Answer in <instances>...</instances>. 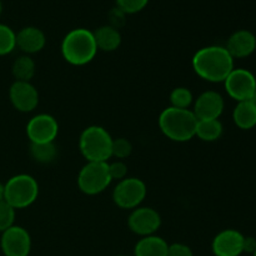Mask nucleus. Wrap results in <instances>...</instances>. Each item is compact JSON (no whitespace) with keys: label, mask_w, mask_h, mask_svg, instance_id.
<instances>
[{"label":"nucleus","mask_w":256,"mask_h":256,"mask_svg":"<svg viewBox=\"0 0 256 256\" xmlns=\"http://www.w3.org/2000/svg\"><path fill=\"white\" fill-rule=\"evenodd\" d=\"M38 195V182L28 174L15 175L4 184V200L15 210L24 209L34 204Z\"/></svg>","instance_id":"39448f33"},{"label":"nucleus","mask_w":256,"mask_h":256,"mask_svg":"<svg viewBox=\"0 0 256 256\" xmlns=\"http://www.w3.org/2000/svg\"><path fill=\"white\" fill-rule=\"evenodd\" d=\"M222 132H224V128H222V124L219 119L198 120L195 136H198L202 142H212L220 139Z\"/></svg>","instance_id":"aec40b11"},{"label":"nucleus","mask_w":256,"mask_h":256,"mask_svg":"<svg viewBox=\"0 0 256 256\" xmlns=\"http://www.w3.org/2000/svg\"><path fill=\"white\" fill-rule=\"evenodd\" d=\"M4 200V184L0 182V202Z\"/></svg>","instance_id":"2f4dec72"},{"label":"nucleus","mask_w":256,"mask_h":256,"mask_svg":"<svg viewBox=\"0 0 256 256\" xmlns=\"http://www.w3.org/2000/svg\"><path fill=\"white\" fill-rule=\"evenodd\" d=\"M168 256H194V254L188 245L182 244V242H175V244L169 245Z\"/></svg>","instance_id":"c756f323"},{"label":"nucleus","mask_w":256,"mask_h":256,"mask_svg":"<svg viewBox=\"0 0 256 256\" xmlns=\"http://www.w3.org/2000/svg\"><path fill=\"white\" fill-rule=\"evenodd\" d=\"M45 34L35 26L22 28L16 34V48H19L25 55L39 52L45 46Z\"/></svg>","instance_id":"dca6fc26"},{"label":"nucleus","mask_w":256,"mask_h":256,"mask_svg":"<svg viewBox=\"0 0 256 256\" xmlns=\"http://www.w3.org/2000/svg\"><path fill=\"white\" fill-rule=\"evenodd\" d=\"M0 248L5 256H29L32 238L24 228L14 225L2 232Z\"/></svg>","instance_id":"1a4fd4ad"},{"label":"nucleus","mask_w":256,"mask_h":256,"mask_svg":"<svg viewBox=\"0 0 256 256\" xmlns=\"http://www.w3.org/2000/svg\"><path fill=\"white\" fill-rule=\"evenodd\" d=\"M112 138L106 129L98 125L86 128L79 139V148L88 162H108L112 158Z\"/></svg>","instance_id":"20e7f679"},{"label":"nucleus","mask_w":256,"mask_h":256,"mask_svg":"<svg viewBox=\"0 0 256 256\" xmlns=\"http://www.w3.org/2000/svg\"><path fill=\"white\" fill-rule=\"evenodd\" d=\"M256 250V239L252 236H244V244H242V252L248 254H254Z\"/></svg>","instance_id":"7c9ffc66"},{"label":"nucleus","mask_w":256,"mask_h":256,"mask_svg":"<svg viewBox=\"0 0 256 256\" xmlns=\"http://www.w3.org/2000/svg\"><path fill=\"white\" fill-rule=\"evenodd\" d=\"M125 20H126V14H125L122 10H120L119 8H114V9L110 10L109 12V22L110 26L115 28V29L119 30V28H122L125 24Z\"/></svg>","instance_id":"c85d7f7f"},{"label":"nucleus","mask_w":256,"mask_h":256,"mask_svg":"<svg viewBox=\"0 0 256 256\" xmlns=\"http://www.w3.org/2000/svg\"><path fill=\"white\" fill-rule=\"evenodd\" d=\"M146 192V185L142 180L138 178H125L118 182L112 192V200L122 209L134 210L144 202Z\"/></svg>","instance_id":"0eeeda50"},{"label":"nucleus","mask_w":256,"mask_h":256,"mask_svg":"<svg viewBox=\"0 0 256 256\" xmlns=\"http://www.w3.org/2000/svg\"><path fill=\"white\" fill-rule=\"evenodd\" d=\"M225 48L232 58H246L255 52L256 38L249 30H238L230 35Z\"/></svg>","instance_id":"2eb2a0df"},{"label":"nucleus","mask_w":256,"mask_h":256,"mask_svg":"<svg viewBox=\"0 0 256 256\" xmlns=\"http://www.w3.org/2000/svg\"><path fill=\"white\" fill-rule=\"evenodd\" d=\"M252 256H256V250L254 252V254H252Z\"/></svg>","instance_id":"f704fd0d"},{"label":"nucleus","mask_w":256,"mask_h":256,"mask_svg":"<svg viewBox=\"0 0 256 256\" xmlns=\"http://www.w3.org/2000/svg\"><path fill=\"white\" fill-rule=\"evenodd\" d=\"M12 106L22 112H30L39 104V92L29 82H14L9 89Z\"/></svg>","instance_id":"f8f14e48"},{"label":"nucleus","mask_w":256,"mask_h":256,"mask_svg":"<svg viewBox=\"0 0 256 256\" xmlns=\"http://www.w3.org/2000/svg\"><path fill=\"white\" fill-rule=\"evenodd\" d=\"M2 0H0V15H2Z\"/></svg>","instance_id":"72a5a7b5"},{"label":"nucleus","mask_w":256,"mask_h":256,"mask_svg":"<svg viewBox=\"0 0 256 256\" xmlns=\"http://www.w3.org/2000/svg\"><path fill=\"white\" fill-rule=\"evenodd\" d=\"M94 34L95 42H96L98 50H102V52H114L122 44V35L120 32L115 28L110 26L109 24L100 26L96 32H92Z\"/></svg>","instance_id":"a211bd4d"},{"label":"nucleus","mask_w":256,"mask_h":256,"mask_svg":"<svg viewBox=\"0 0 256 256\" xmlns=\"http://www.w3.org/2000/svg\"><path fill=\"white\" fill-rule=\"evenodd\" d=\"M250 102H252V105H254V108L256 109V92H254V95L252 96V99H250Z\"/></svg>","instance_id":"473e14b6"},{"label":"nucleus","mask_w":256,"mask_h":256,"mask_svg":"<svg viewBox=\"0 0 256 256\" xmlns=\"http://www.w3.org/2000/svg\"><path fill=\"white\" fill-rule=\"evenodd\" d=\"M225 90L238 102L252 99L256 92V79L246 69H234L224 82Z\"/></svg>","instance_id":"6e6552de"},{"label":"nucleus","mask_w":256,"mask_h":256,"mask_svg":"<svg viewBox=\"0 0 256 256\" xmlns=\"http://www.w3.org/2000/svg\"><path fill=\"white\" fill-rule=\"evenodd\" d=\"M192 102H194V96H192V90L188 89V88H175L170 92V104H172V108H176V109H189Z\"/></svg>","instance_id":"5701e85b"},{"label":"nucleus","mask_w":256,"mask_h":256,"mask_svg":"<svg viewBox=\"0 0 256 256\" xmlns=\"http://www.w3.org/2000/svg\"><path fill=\"white\" fill-rule=\"evenodd\" d=\"M149 0H116V6L125 14H135L144 9Z\"/></svg>","instance_id":"bb28decb"},{"label":"nucleus","mask_w":256,"mask_h":256,"mask_svg":"<svg viewBox=\"0 0 256 256\" xmlns=\"http://www.w3.org/2000/svg\"><path fill=\"white\" fill-rule=\"evenodd\" d=\"M108 169H109V174L112 180H124L128 175V166L122 160H115V162L108 164Z\"/></svg>","instance_id":"cd10ccee"},{"label":"nucleus","mask_w":256,"mask_h":256,"mask_svg":"<svg viewBox=\"0 0 256 256\" xmlns=\"http://www.w3.org/2000/svg\"><path fill=\"white\" fill-rule=\"evenodd\" d=\"M98 52L94 34L88 29H74L68 32L62 42V58L69 64L82 65L89 64Z\"/></svg>","instance_id":"7ed1b4c3"},{"label":"nucleus","mask_w":256,"mask_h":256,"mask_svg":"<svg viewBox=\"0 0 256 256\" xmlns=\"http://www.w3.org/2000/svg\"><path fill=\"white\" fill-rule=\"evenodd\" d=\"M244 235L234 229H226L220 232L214 238L212 244L215 256H240L242 254Z\"/></svg>","instance_id":"4468645a"},{"label":"nucleus","mask_w":256,"mask_h":256,"mask_svg":"<svg viewBox=\"0 0 256 256\" xmlns=\"http://www.w3.org/2000/svg\"><path fill=\"white\" fill-rule=\"evenodd\" d=\"M232 119H234L235 125L242 130H249L256 125V109L254 105L246 102H240L235 106L234 112H232Z\"/></svg>","instance_id":"6ab92c4d"},{"label":"nucleus","mask_w":256,"mask_h":256,"mask_svg":"<svg viewBox=\"0 0 256 256\" xmlns=\"http://www.w3.org/2000/svg\"><path fill=\"white\" fill-rule=\"evenodd\" d=\"M118 256H128V255H118Z\"/></svg>","instance_id":"c9c22d12"},{"label":"nucleus","mask_w":256,"mask_h":256,"mask_svg":"<svg viewBox=\"0 0 256 256\" xmlns=\"http://www.w3.org/2000/svg\"><path fill=\"white\" fill-rule=\"evenodd\" d=\"M15 82H29L35 75V62L30 55H22L16 58L12 66Z\"/></svg>","instance_id":"412c9836"},{"label":"nucleus","mask_w":256,"mask_h":256,"mask_svg":"<svg viewBox=\"0 0 256 256\" xmlns=\"http://www.w3.org/2000/svg\"><path fill=\"white\" fill-rule=\"evenodd\" d=\"M108 162H88L78 175V186L84 194L98 195L112 184Z\"/></svg>","instance_id":"423d86ee"},{"label":"nucleus","mask_w":256,"mask_h":256,"mask_svg":"<svg viewBox=\"0 0 256 256\" xmlns=\"http://www.w3.org/2000/svg\"><path fill=\"white\" fill-rule=\"evenodd\" d=\"M128 225L134 234L139 236H150L154 235L162 226V218L160 214L152 208H136L132 212Z\"/></svg>","instance_id":"9d476101"},{"label":"nucleus","mask_w":256,"mask_h":256,"mask_svg":"<svg viewBox=\"0 0 256 256\" xmlns=\"http://www.w3.org/2000/svg\"><path fill=\"white\" fill-rule=\"evenodd\" d=\"M30 155L36 162L50 164L56 159V145L55 142H30Z\"/></svg>","instance_id":"4be33fe9"},{"label":"nucleus","mask_w":256,"mask_h":256,"mask_svg":"<svg viewBox=\"0 0 256 256\" xmlns=\"http://www.w3.org/2000/svg\"><path fill=\"white\" fill-rule=\"evenodd\" d=\"M132 145L125 138H119V139H112V156L116 158V160H124L132 154Z\"/></svg>","instance_id":"393cba45"},{"label":"nucleus","mask_w":256,"mask_h":256,"mask_svg":"<svg viewBox=\"0 0 256 256\" xmlns=\"http://www.w3.org/2000/svg\"><path fill=\"white\" fill-rule=\"evenodd\" d=\"M192 64L194 72L202 79L210 82H224L234 70V58L225 46L212 45L198 50Z\"/></svg>","instance_id":"f257e3e1"},{"label":"nucleus","mask_w":256,"mask_h":256,"mask_svg":"<svg viewBox=\"0 0 256 256\" xmlns=\"http://www.w3.org/2000/svg\"><path fill=\"white\" fill-rule=\"evenodd\" d=\"M58 132L59 124L49 114L35 115L26 125V135L30 142H54Z\"/></svg>","instance_id":"9b49d317"},{"label":"nucleus","mask_w":256,"mask_h":256,"mask_svg":"<svg viewBox=\"0 0 256 256\" xmlns=\"http://www.w3.org/2000/svg\"><path fill=\"white\" fill-rule=\"evenodd\" d=\"M225 102L222 95L218 92L208 90L199 95L194 102V110L192 112L198 120H209L219 119L224 112Z\"/></svg>","instance_id":"ddd939ff"},{"label":"nucleus","mask_w":256,"mask_h":256,"mask_svg":"<svg viewBox=\"0 0 256 256\" xmlns=\"http://www.w3.org/2000/svg\"><path fill=\"white\" fill-rule=\"evenodd\" d=\"M169 245L162 238L156 235L144 236L136 242L134 256H168Z\"/></svg>","instance_id":"f3484780"},{"label":"nucleus","mask_w":256,"mask_h":256,"mask_svg":"<svg viewBox=\"0 0 256 256\" xmlns=\"http://www.w3.org/2000/svg\"><path fill=\"white\" fill-rule=\"evenodd\" d=\"M16 48V34L12 28L0 24V56L10 54Z\"/></svg>","instance_id":"b1692460"},{"label":"nucleus","mask_w":256,"mask_h":256,"mask_svg":"<svg viewBox=\"0 0 256 256\" xmlns=\"http://www.w3.org/2000/svg\"><path fill=\"white\" fill-rule=\"evenodd\" d=\"M15 209L10 206L5 200L0 202V232H4L9 228L14 226Z\"/></svg>","instance_id":"a878e982"},{"label":"nucleus","mask_w":256,"mask_h":256,"mask_svg":"<svg viewBox=\"0 0 256 256\" xmlns=\"http://www.w3.org/2000/svg\"><path fill=\"white\" fill-rule=\"evenodd\" d=\"M198 118L190 109L169 106L159 116V128L168 139L176 142H189L195 136Z\"/></svg>","instance_id":"f03ea898"}]
</instances>
